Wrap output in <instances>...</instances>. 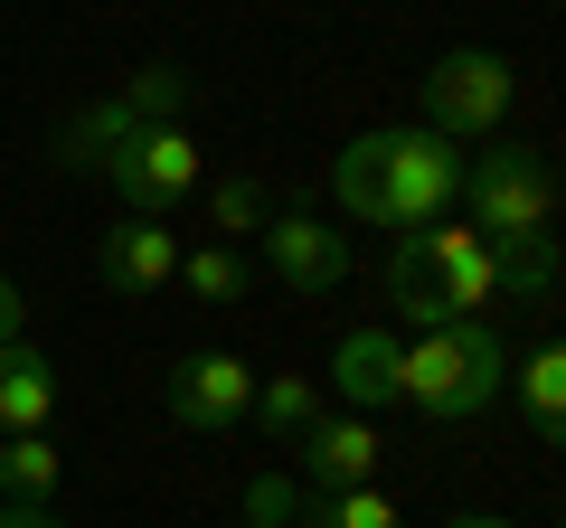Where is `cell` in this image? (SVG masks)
I'll use <instances>...</instances> for the list:
<instances>
[{
    "mask_svg": "<svg viewBox=\"0 0 566 528\" xmlns=\"http://www.w3.org/2000/svg\"><path fill=\"white\" fill-rule=\"evenodd\" d=\"M387 293H397V321H416V330L482 321V311H501V303H528L520 293V255H501L472 218L406 226L397 255H387Z\"/></svg>",
    "mask_w": 566,
    "mask_h": 528,
    "instance_id": "6da1fadb",
    "label": "cell"
},
{
    "mask_svg": "<svg viewBox=\"0 0 566 528\" xmlns=\"http://www.w3.org/2000/svg\"><path fill=\"white\" fill-rule=\"evenodd\" d=\"M510 349L491 321H434L397 349V406H416L424 425H463V415L501 406Z\"/></svg>",
    "mask_w": 566,
    "mask_h": 528,
    "instance_id": "7a4b0ae2",
    "label": "cell"
},
{
    "mask_svg": "<svg viewBox=\"0 0 566 528\" xmlns=\"http://www.w3.org/2000/svg\"><path fill=\"white\" fill-rule=\"evenodd\" d=\"M463 208L501 255H528V245H557V161L528 142H482L463 161Z\"/></svg>",
    "mask_w": 566,
    "mask_h": 528,
    "instance_id": "3957f363",
    "label": "cell"
},
{
    "mask_svg": "<svg viewBox=\"0 0 566 528\" xmlns=\"http://www.w3.org/2000/svg\"><path fill=\"white\" fill-rule=\"evenodd\" d=\"M510 95H520L510 57H491V47H453V57H434L416 76V133H434V142H501Z\"/></svg>",
    "mask_w": 566,
    "mask_h": 528,
    "instance_id": "277c9868",
    "label": "cell"
},
{
    "mask_svg": "<svg viewBox=\"0 0 566 528\" xmlns=\"http://www.w3.org/2000/svg\"><path fill=\"white\" fill-rule=\"evenodd\" d=\"M95 180L123 199V218H180V208L199 199L208 161H199V142H189V123H142V133H123L95 161Z\"/></svg>",
    "mask_w": 566,
    "mask_h": 528,
    "instance_id": "5b68a950",
    "label": "cell"
},
{
    "mask_svg": "<svg viewBox=\"0 0 566 528\" xmlns=\"http://www.w3.org/2000/svg\"><path fill=\"white\" fill-rule=\"evenodd\" d=\"M180 114H189V66L151 57L133 85H114V95H95L85 114L57 123V170H95L123 133H142V123H180Z\"/></svg>",
    "mask_w": 566,
    "mask_h": 528,
    "instance_id": "8992f818",
    "label": "cell"
},
{
    "mask_svg": "<svg viewBox=\"0 0 566 528\" xmlns=\"http://www.w3.org/2000/svg\"><path fill=\"white\" fill-rule=\"evenodd\" d=\"M463 199V151L434 133H387V180H378V226H434Z\"/></svg>",
    "mask_w": 566,
    "mask_h": 528,
    "instance_id": "52a82bcc",
    "label": "cell"
},
{
    "mask_svg": "<svg viewBox=\"0 0 566 528\" xmlns=\"http://www.w3.org/2000/svg\"><path fill=\"white\" fill-rule=\"evenodd\" d=\"M245 406H255V368L237 349H189L170 368V425L180 434H237Z\"/></svg>",
    "mask_w": 566,
    "mask_h": 528,
    "instance_id": "ba28073f",
    "label": "cell"
},
{
    "mask_svg": "<svg viewBox=\"0 0 566 528\" xmlns=\"http://www.w3.org/2000/svg\"><path fill=\"white\" fill-rule=\"evenodd\" d=\"M255 236H264V274H274L283 293H340V284H349V236H340L331 218L274 208Z\"/></svg>",
    "mask_w": 566,
    "mask_h": 528,
    "instance_id": "9c48e42d",
    "label": "cell"
},
{
    "mask_svg": "<svg viewBox=\"0 0 566 528\" xmlns=\"http://www.w3.org/2000/svg\"><path fill=\"white\" fill-rule=\"evenodd\" d=\"M95 274L114 293H161V284H180V226L170 218H123V226H104V245H95Z\"/></svg>",
    "mask_w": 566,
    "mask_h": 528,
    "instance_id": "30bf717a",
    "label": "cell"
},
{
    "mask_svg": "<svg viewBox=\"0 0 566 528\" xmlns=\"http://www.w3.org/2000/svg\"><path fill=\"white\" fill-rule=\"evenodd\" d=\"M303 490H359V482H378V425L368 415H322V425L303 434Z\"/></svg>",
    "mask_w": 566,
    "mask_h": 528,
    "instance_id": "8fae6325",
    "label": "cell"
},
{
    "mask_svg": "<svg viewBox=\"0 0 566 528\" xmlns=\"http://www.w3.org/2000/svg\"><path fill=\"white\" fill-rule=\"evenodd\" d=\"M397 330H378V321H359V330H340V349H331V387H340V406L349 415H378V406H397Z\"/></svg>",
    "mask_w": 566,
    "mask_h": 528,
    "instance_id": "7c38bea8",
    "label": "cell"
},
{
    "mask_svg": "<svg viewBox=\"0 0 566 528\" xmlns=\"http://www.w3.org/2000/svg\"><path fill=\"white\" fill-rule=\"evenodd\" d=\"M57 415V368L29 340H0V434H48Z\"/></svg>",
    "mask_w": 566,
    "mask_h": 528,
    "instance_id": "4fadbf2b",
    "label": "cell"
},
{
    "mask_svg": "<svg viewBox=\"0 0 566 528\" xmlns=\"http://www.w3.org/2000/svg\"><path fill=\"white\" fill-rule=\"evenodd\" d=\"M520 415H528L538 444H557V434H566V349H557V330L520 359Z\"/></svg>",
    "mask_w": 566,
    "mask_h": 528,
    "instance_id": "5bb4252c",
    "label": "cell"
},
{
    "mask_svg": "<svg viewBox=\"0 0 566 528\" xmlns=\"http://www.w3.org/2000/svg\"><path fill=\"white\" fill-rule=\"evenodd\" d=\"M245 415H255L274 444H303V434L322 425V378H293V368H283V378H255V406Z\"/></svg>",
    "mask_w": 566,
    "mask_h": 528,
    "instance_id": "9a60e30c",
    "label": "cell"
},
{
    "mask_svg": "<svg viewBox=\"0 0 566 528\" xmlns=\"http://www.w3.org/2000/svg\"><path fill=\"white\" fill-rule=\"evenodd\" d=\"M378 180H387V133H359V142L331 161V199H340V218L378 226Z\"/></svg>",
    "mask_w": 566,
    "mask_h": 528,
    "instance_id": "2e32d148",
    "label": "cell"
},
{
    "mask_svg": "<svg viewBox=\"0 0 566 528\" xmlns=\"http://www.w3.org/2000/svg\"><path fill=\"white\" fill-rule=\"evenodd\" d=\"M264 218H274V189H264V180H245V170L208 180V245H227V236H255Z\"/></svg>",
    "mask_w": 566,
    "mask_h": 528,
    "instance_id": "e0dca14e",
    "label": "cell"
},
{
    "mask_svg": "<svg viewBox=\"0 0 566 528\" xmlns=\"http://www.w3.org/2000/svg\"><path fill=\"white\" fill-rule=\"evenodd\" d=\"M303 519L312 528H406V509L378 482H359V490H303Z\"/></svg>",
    "mask_w": 566,
    "mask_h": 528,
    "instance_id": "ac0fdd59",
    "label": "cell"
},
{
    "mask_svg": "<svg viewBox=\"0 0 566 528\" xmlns=\"http://www.w3.org/2000/svg\"><path fill=\"white\" fill-rule=\"evenodd\" d=\"M0 490L10 500H57V444L48 434H0Z\"/></svg>",
    "mask_w": 566,
    "mask_h": 528,
    "instance_id": "d6986e66",
    "label": "cell"
},
{
    "mask_svg": "<svg viewBox=\"0 0 566 528\" xmlns=\"http://www.w3.org/2000/svg\"><path fill=\"white\" fill-rule=\"evenodd\" d=\"M180 284L199 293V303H245V284H255V264H245L237 245H199V255H180Z\"/></svg>",
    "mask_w": 566,
    "mask_h": 528,
    "instance_id": "ffe728a7",
    "label": "cell"
},
{
    "mask_svg": "<svg viewBox=\"0 0 566 528\" xmlns=\"http://www.w3.org/2000/svg\"><path fill=\"white\" fill-rule=\"evenodd\" d=\"M245 519L293 528V519H303V482H283V472H255V490H245Z\"/></svg>",
    "mask_w": 566,
    "mask_h": 528,
    "instance_id": "44dd1931",
    "label": "cell"
},
{
    "mask_svg": "<svg viewBox=\"0 0 566 528\" xmlns=\"http://www.w3.org/2000/svg\"><path fill=\"white\" fill-rule=\"evenodd\" d=\"M20 330H29V293L0 274V340H20Z\"/></svg>",
    "mask_w": 566,
    "mask_h": 528,
    "instance_id": "7402d4cb",
    "label": "cell"
},
{
    "mask_svg": "<svg viewBox=\"0 0 566 528\" xmlns=\"http://www.w3.org/2000/svg\"><path fill=\"white\" fill-rule=\"evenodd\" d=\"M0 528H57V509L48 500H0Z\"/></svg>",
    "mask_w": 566,
    "mask_h": 528,
    "instance_id": "603a6c76",
    "label": "cell"
},
{
    "mask_svg": "<svg viewBox=\"0 0 566 528\" xmlns=\"http://www.w3.org/2000/svg\"><path fill=\"white\" fill-rule=\"evenodd\" d=\"M444 528H510V519H491V509H472V519H444Z\"/></svg>",
    "mask_w": 566,
    "mask_h": 528,
    "instance_id": "cb8c5ba5",
    "label": "cell"
},
{
    "mask_svg": "<svg viewBox=\"0 0 566 528\" xmlns=\"http://www.w3.org/2000/svg\"><path fill=\"white\" fill-rule=\"evenodd\" d=\"M237 528H264V519H237Z\"/></svg>",
    "mask_w": 566,
    "mask_h": 528,
    "instance_id": "d4e9b609",
    "label": "cell"
}]
</instances>
